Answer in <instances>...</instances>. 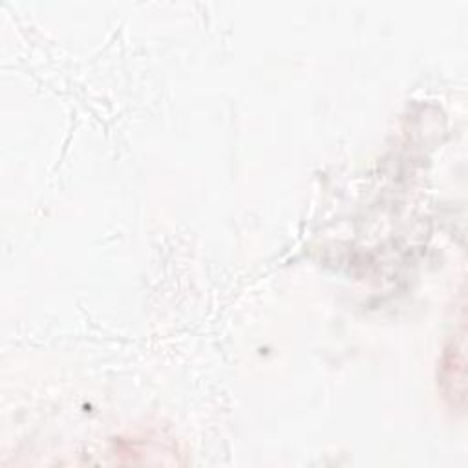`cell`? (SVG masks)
Segmentation results:
<instances>
[{"instance_id": "6da1fadb", "label": "cell", "mask_w": 468, "mask_h": 468, "mask_svg": "<svg viewBox=\"0 0 468 468\" xmlns=\"http://www.w3.org/2000/svg\"><path fill=\"white\" fill-rule=\"evenodd\" d=\"M464 333L461 331L457 336H453V342L450 349H446L442 356V366H441V382L448 386L446 397H452L455 404V397L463 400V386H464Z\"/></svg>"}]
</instances>
